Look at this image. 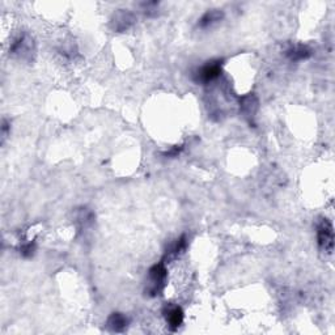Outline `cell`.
Instances as JSON below:
<instances>
[{"label":"cell","instance_id":"obj_1","mask_svg":"<svg viewBox=\"0 0 335 335\" xmlns=\"http://www.w3.org/2000/svg\"><path fill=\"white\" fill-rule=\"evenodd\" d=\"M166 280V269L164 262H160L157 265L152 266L148 272V287L147 293L151 296H157L161 293V291L165 287Z\"/></svg>","mask_w":335,"mask_h":335},{"label":"cell","instance_id":"obj_2","mask_svg":"<svg viewBox=\"0 0 335 335\" xmlns=\"http://www.w3.org/2000/svg\"><path fill=\"white\" fill-rule=\"evenodd\" d=\"M317 240L321 250L327 254H331L334 250V231H332L331 222L327 219L321 220L317 227Z\"/></svg>","mask_w":335,"mask_h":335},{"label":"cell","instance_id":"obj_3","mask_svg":"<svg viewBox=\"0 0 335 335\" xmlns=\"http://www.w3.org/2000/svg\"><path fill=\"white\" fill-rule=\"evenodd\" d=\"M221 73V62L220 60H211L207 62V64L202 66L199 70L194 73V80L196 83L207 84L213 81L220 76Z\"/></svg>","mask_w":335,"mask_h":335},{"label":"cell","instance_id":"obj_4","mask_svg":"<svg viewBox=\"0 0 335 335\" xmlns=\"http://www.w3.org/2000/svg\"><path fill=\"white\" fill-rule=\"evenodd\" d=\"M166 323L170 327V330H177L183 322V312L179 306H166L164 310Z\"/></svg>","mask_w":335,"mask_h":335},{"label":"cell","instance_id":"obj_5","mask_svg":"<svg viewBox=\"0 0 335 335\" xmlns=\"http://www.w3.org/2000/svg\"><path fill=\"white\" fill-rule=\"evenodd\" d=\"M129 325V318L122 313H113L107 319V327L116 332L123 331Z\"/></svg>","mask_w":335,"mask_h":335},{"label":"cell","instance_id":"obj_6","mask_svg":"<svg viewBox=\"0 0 335 335\" xmlns=\"http://www.w3.org/2000/svg\"><path fill=\"white\" fill-rule=\"evenodd\" d=\"M221 19H222V12H220L219 10L208 11L207 14H204L202 17H200L199 23H198V27L206 29V28L212 27L213 24L219 23Z\"/></svg>","mask_w":335,"mask_h":335},{"label":"cell","instance_id":"obj_7","mask_svg":"<svg viewBox=\"0 0 335 335\" xmlns=\"http://www.w3.org/2000/svg\"><path fill=\"white\" fill-rule=\"evenodd\" d=\"M287 55H288V58L291 60H293V62H297V60L308 59V58L310 57V50H309L308 47L299 45V46H295V47H291V49H288V50H287Z\"/></svg>","mask_w":335,"mask_h":335},{"label":"cell","instance_id":"obj_8","mask_svg":"<svg viewBox=\"0 0 335 335\" xmlns=\"http://www.w3.org/2000/svg\"><path fill=\"white\" fill-rule=\"evenodd\" d=\"M185 248H186V236L183 235V236H181L178 240H177L176 243L170 246L169 249H168L165 258L168 259V261H172V259L177 258L178 254H181V253L185 250Z\"/></svg>","mask_w":335,"mask_h":335},{"label":"cell","instance_id":"obj_9","mask_svg":"<svg viewBox=\"0 0 335 335\" xmlns=\"http://www.w3.org/2000/svg\"><path fill=\"white\" fill-rule=\"evenodd\" d=\"M34 252H36V243H34V241L24 244V245L20 248L21 256L25 257V258H29V257L33 256Z\"/></svg>","mask_w":335,"mask_h":335},{"label":"cell","instance_id":"obj_10","mask_svg":"<svg viewBox=\"0 0 335 335\" xmlns=\"http://www.w3.org/2000/svg\"><path fill=\"white\" fill-rule=\"evenodd\" d=\"M181 150H182V147H179V148H177V147H176V148H173V150L169 151V152H166L165 156H169V157L177 156V155H179Z\"/></svg>","mask_w":335,"mask_h":335}]
</instances>
